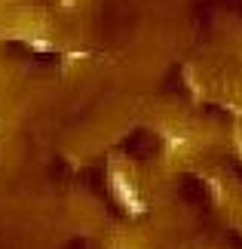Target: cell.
Masks as SVG:
<instances>
[{"label":"cell","instance_id":"6da1fadb","mask_svg":"<svg viewBox=\"0 0 242 249\" xmlns=\"http://www.w3.org/2000/svg\"><path fill=\"white\" fill-rule=\"evenodd\" d=\"M111 185H113V194L120 197V203L129 209V213H135V215L144 213V203H141L138 191H135V185L123 176V172H113V176H111Z\"/></svg>","mask_w":242,"mask_h":249}]
</instances>
